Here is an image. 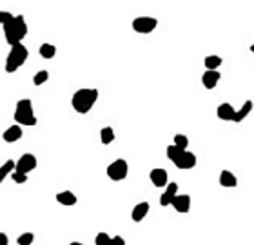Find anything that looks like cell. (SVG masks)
<instances>
[{"instance_id": "1", "label": "cell", "mask_w": 254, "mask_h": 245, "mask_svg": "<svg viewBox=\"0 0 254 245\" xmlns=\"http://www.w3.org/2000/svg\"><path fill=\"white\" fill-rule=\"evenodd\" d=\"M4 26V36H6V42L9 46L13 44H18L22 42L28 35V24H26V20L22 15H17V17H11L7 20Z\"/></svg>"}, {"instance_id": "2", "label": "cell", "mask_w": 254, "mask_h": 245, "mask_svg": "<svg viewBox=\"0 0 254 245\" xmlns=\"http://www.w3.org/2000/svg\"><path fill=\"white\" fill-rule=\"evenodd\" d=\"M96 100H98V89H95V87H91V89H78L71 98V106L77 113L85 114L93 109Z\"/></svg>"}, {"instance_id": "3", "label": "cell", "mask_w": 254, "mask_h": 245, "mask_svg": "<svg viewBox=\"0 0 254 245\" xmlns=\"http://www.w3.org/2000/svg\"><path fill=\"white\" fill-rule=\"evenodd\" d=\"M28 56H29V51H28V48H26L24 44L22 42L13 44L11 51H9V54H7V58H6V73L11 75V73L18 71L20 67L24 66Z\"/></svg>"}, {"instance_id": "4", "label": "cell", "mask_w": 254, "mask_h": 245, "mask_svg": "<svg viewBox=\"0 0 254 245\" xmlns=\"http://www.w3.org/2000/svg\"><path fill=\"white\" fill-rule=\"evenodd\" d=\"M15 120L20 126H36V116L33 113V102L29 98L18 100L15 109Z\"/></svg>"}, {"instance_id": "5", "label": "cell", "mask_w": 254, "mask_h": 245, "mask_svg": "<svg viewBox=\"0 0 254 245\" xmlns=\"http://www.w3.org/2000/svg\"><path fill=\"white\" fill-rule=\"evenodd\" d=\"M127 173H129V165H127V162H125L124 158L114 160L111 165L107 167V176H109L113 182H122V180H125Z\"/></svg>"}, {"instance_id": "6", "label": "cell", "mask_w": 254, "mask_h": 245, "mask_svg": "<svg viewBox=\"0 0 254 245\" xmlns=\"http://www.w3.org/2000/svg\"><path fill=\"white\" fill-rule=\"evenodd\" d=\"M156 26H158V20L153 17H138L133 20V29L136 33H142V35H149V33H153L156 29Z\"/></svg>"}, {"instance_id": "7", "label": "cell", "mask_w": 254, "mask_h": 245, "mask_svg": "<svg viewBox=\"0 0 254 245\" xmlns=\"http://www.w3.org/2000/svg\"><path fill=\"white\" fill-rule=\"evenodd\" d=\"M36 163H38V162H36V156L26 153V155H22L17 162H15V169L20 171V173L29 174L31 171H35L36 169Z\"/></svg>"}, {"instance_id": "8", "label": "cell", "mask_w": 254, "mask_h": 245, "mask_svg": "<svg viewBox=\"0 0 254 245\" xmlns=\"http://www.w3.org/2000/svg\"><path fill=\"white\" fill-rule=\"evenodd\" d=\"M174 165H176L178 169H193L196 165V155L195 153H191V151H183L182 155L178 156V160L174 162Z\"/></svg>"}, {"instance_id": "9", "label": "cell", "mask_w": 254, "mask_h": 245, "mask_svg": "<svg viewBox=\"0 0 254 245\" xmlns=\"http://www.w3.org/2000/svg\"><path fill=\"white\" fill-rule=\"evenodd\" d=\"M220 77H222V75L218 73V69H207V71L201 75V84H203L205 89H214L220 82Z\"/></svg>"}, {"instance_id": "10", "label": "cell", "mask_w": 254, "mask_h": 245, "mask_svg": "<svg viewBox=\"0 0 254 245\" xmlns=\"http://www.w3.org/2000/svg\"><path fill=\"white\" fill-rule=\"evenodd\" d=\"M171 205L176 213H189L191 209V198L187 194H174Z\"/></svg>"}, {"instance_id": "11", "label": "cell", "mask_w": 254, "mask_h": 245, "mask_svg": "<svg viewBox=\"0 0 254 245\" xmlns=\"http://www.w3.org/2000/svg\"><path fill=\"white\" fill-rule=\"evenodd\" d=\"M149 178H151L154 187H164V186H167V182H169V174H167L166 169L158 167V169H153V171H151Z\"/></svg>"}, {"instance_id": "12", "label": "cell", "mask_w": 254, "mask_h": 245, "mask_svg": "<svg viewBox=\"0 0 254 245\" xmlns=\"http://www.w3.org/2000/svg\"><path fill=\"white\" fill-rule=\"evenodd\" d=\"M22 127H20V124H15V126L7 127L6 131H4V135H2V138H4V142H7V144H13V142H18L20 138H22Z\"/></svg>"}, {"instance_id": "13", "label": "cell", "mask_w": 254, "mask_h": 245, "mask_svg": "<svg viewBox=\"0 0 254 245\" xmlns=\"http://www.w3.org/2000/svg\"><path fill=\"white\" fill-rule=\"evenodd\" d=\"M234 113H236V109L232 108L230 104H220L218 109H216V114H218L220 120H225V122H232V118H234Z\"/></svg>"}, {"instance_id": "14", "label": "cell", "mask_w": 254, "mask_h": 245, "mask_svg": "<svg viewBox=\"0 0 254 245\" xmlns=\"http://www.w3.org/2000/svg\"><path fill=\"white\" fill-rule=\"evenodd\" d=\"M178 192V184H167V189H166V192L160 196V203L166 207V205H171V202H172V198H174V194Z\"/></svg>"}, {"instance_id": "15", "label": "cell", "mask_w": 254, "mask_h": 245, "mask_svg": "<svg viewBox=\"0 0 254 245\" xmlns=\"http://www.w3.org/2000/svg\"><path fill=\"white\" fill-rule=\"evenodd\" d=\"M149 207H151V205H149L147 202H140V203H138V205L135 207V209H133V213H131V218H133L135 221H142L143 218L147 216Z\"/></svg>"}, {"instance_id": "16", "label": "cell", "mask_w": 254, "mask_h": 245, "mask_svg": "<svg viewBox=\"0 0 254 245\" xmlns=\"http://www.w3.org/2000/svg\"><path fill=\"white\" fill-rule=\"evenodd\" d=\"M220 186L236 187L238 186V178L230 173V171H222V173H220Z\"/></svg>"}, {"instance_id": "17", "label": "cell", "mask_w": 254, "mask_h": 245, "mask_svg": "<svg viewBox=\"0 0 254 245\" xmlns=\"http://www.w3.org/2000/svg\"><path fill=\"white\" fill-rule=\"evenodd\" d=\"M56 202L62 203V205L71 207V205L77 203V196H75V192H71V191H62L56 194Z\"/></svg>"}, {"instance_id": "18", "label": "cell", "mask_w": 254, "mask_h": 245, "mask_svg": "<svg viewBox=\"0 0 254 245\" xmlns=\"http://www.w3.org/2000/svg\"><path fill=\"white\" fill-rule=\"evenodd\" d=\"M253 106H254L253 100H247V102H245V104L242 106V109H238L236 113H234V118H232V122H236V124H238V122H242V120L247 118V114L251 113V111H253Z\"/></svg>"}, {"instance_id": "19", "label": "cell", "mask_w": 254, "mask_h": 245, "mask_svg": "<svg viewBox=\"0 0 254 245\" xmlns=\"http://www.w3.org/2000/svg\"><path fill=\"white\" fill-rule=\"evenodd\" d=\"M222 56H218V54H209V56H205V60H203V64H205L207 69H218L220 66H222Z\"/></svg>"}, {"instance_id": "20", "label": "cell", "mask_w": 254, "mask_h": 245, "mask_svg": "<svg viewBox=\"0 0 254 245\" xmlns=\"http://www.w3.org/2000/svg\"><path fill=\"white\" fill-rule=\"evenodd\" d=\"M100 140L104 145H109L111 142H114V129L113 127H104L100 131Z\"/></svg>"}, {"instance_id": "21", "label": "cell", "mask_w": 254, "mask_h": 245, "mask_svg": "<svg viewBox=\"0 0 254 245\" xmlns=\"http://www.w3.org/2000/svg\"><path fill=\"white\" fill-rule=\"evenodd\" d=\"M38 53L44 56V58H55V54H56V48H55L53 44H42L40 49H38Z\"/></svg>"}, {"instance_id": "22", "label": "cell", "mask_w": 254, "mask_h": 245, "mask_svg": "<svg viewBox=\"0 0 254 245\" xmlns=\"http://www.w3.org/2000/svg\"><path fill=\"white\" fill-rule=\"evenodd\" d=\"M13 171H15V162H13V160H7L6 163H4L2 167H0V184H2V182H4V180H6L7 176H9V174L13 173Z\"/></svg>"}, {"instance_id": "23", "label": "cell", "mask_w": 254, "mask_h": 245, "mask_svg": "<svg viewBox=\"0 0 254 245\" xmlns=\"http://www.w3.org/2000/svg\"><path fill=\"white\" fill-rule=\"evenodd\" d=\"M183 151L185 149H182V147H178V145H169V147H167V158H169V160L172 162V163H174V162L178 160V156L182 155Z\"/></svg>"}, {"instance_id": "24", "label": "cell", "mask_w": 254, "mask_h": 245, "mask_svg": "<svg viewBox=\"0 0 254 245\" xmlns=\"http://www.w3.org/2000/svg\"><path fill=\"white\" fill-rule=\"evenodd\" d=\"M48 78H49V71H46V69H42V71H38V73L35 75V78H33V84H35V85L46 84V82H48Z\"/></svg>"}, {"instance_id": "25", "label": "cell", "mask_w": 254, "mask_h": 245, "mask_svg": "<svg viewBox=\"0 0 254 245\" xmlns=\"http://www.w3.org/2000/svg\"><path fill=\"white\" fill-rule=\"evenodd\" d=\"M9 176L13 178V182H15V184H26V182H28V174L20 173V171H17V169H15V171L9 174Z\"/></svg>"}, {"instance_id": "26", "label": "cell", "mask_w": 254, "mask_h": 245, "mask_svg": "<svg viewBox=\"0 0 254 245\" xmlns=\"http://www.w3.org/2000/svg\"><path fill=\"white\" fill-rule=\"evenodd\" d=\"M174 145L182 147V149H187L189 147V138L185 136V135H176L174 136Z\"/></svg>"}, {"instance_id": "27", "label": "cell", "mask_w": 254, "mask_h": 245, "mask_svg": "<svg viewBox=\"0 0 254 245\" xmlns=\"http://www.w3.org/2000/svg\"><path fill=\"white\" fill-rule=\"evenodd\" d=\"M33 240H35V234L33 233H24V234H20L18 236V245H29V244H33Z\"/></svg>"}, {"instance_id": "28", "label": "cell", "mask_w": 254, "mask_h": 245, "mask_svg": "<svg viewBox=\"0 0 254 245\" xmlns=\"http://www.w3.org/2000/svg\"><path fill=\"white\" fill-rule=\"evenodd\" d=\"M95 242H96V245H107V244H111V236L107 233H98Z\"/></svg>"}, {"instance_id": "29", "label": "cell", "mask_w": 254, "mask_h": 245, "mask_svg": "<svg viewBox=\"0 0 254 245\" xmlns=\"http://www.w3.org/2000/svg\"><path fill=\"white\" fill-rule=\"evenodd\" d=\"M11 17H13V15L9 11H0V24H6Z\"/></svg>"}, {"instance_id": "30", "label": "cell", "mask_w": 254, "mask_h": 245, "mask_svg": "<svg viewBox=\"0 0 254 245\" xmlns=\"http://www.w3.org/2000/svg\"><path fill=\"white\" fill-rule=\"evenodd\" d=\"M111 244H114V245H125V240L120 238V236H114V238H111Z\"/></svg>"}, {"instance_id": "31", "label": "cell", "mask_w": 254, "mask_h": 245, "mask_svg": "<svg viewBox=\"0 0 254 245\" xmlns=\"http://www.w3.org/2000/svg\"><path fill=\"white\" fill-rule=\"evenodd\" d=\"M9 244V238H7L6 233H0V245H7Z\"/></svg>"}, {"instance_id": "32", "label": "cell", "mask_w": 254, "mask_h": 245, "mask_svg": "<svg viewBox=\"0 0 254 245\" xmlns=\"http://www.w3.org/2000/svg\"><path fill=\"white\" fill-rule=\"evenodd\" d=\"M251 51H253V54H254V44H251Z\"/></svg>"}]
</instances>
